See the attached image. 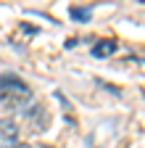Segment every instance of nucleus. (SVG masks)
<instances>
[{
    "instance_id": "2",
    "label": "nucleus",
    "mask_w": 145,
    "mask_h": 148,
    "mask_svg": "<svg viewBox=\"0 0 145 148\" xmlns=\"http://www.w3.org/2000/svg\"><path fill=\"white\" fill-rule=\"evenodd\" d=\"M19 145V124L13 119H0V148Z\"/></svg>"
},
{
    "instance_id": "3",
    "label": "nucleus",
    "mask_w": 145,
    "mask_h": 148,
    "mask_svg": "<svg viewBox=\"0 0 145 148\" xmlns=\"http://www.w3.org/2000/svg\"><path fill=\"white\" fill-rule=\"evenodd\" d=\"M114 53H116V42L114 40H100L93 48V56H95V58H108V56H114Z\"/></svg>"
},
{
    "instance_id": "4",
    "label": "nucleus",
    "mask_w": 145,
    "mask_h": 148,
    "mask_svg": "<svg viewBox=\"0 0 145 148\" xmlns=\"http://www.w3.org/2000/svg\"><path fill=\"white\" fill-rule=\"evenodd\" d=\"M71 16H74L77 21H87L90 18V8H71Z\"/></svg>"
},
{
    "instance_id": "6",
    "label": "nucleus",
    "mask_w": 145,
    "mask_h": 148,
    "mask_svg": "<svg viewBox=\"0 0 145 148\" xmlns=\"http://www.w3.org/2000/svg\"><path fill=\"white\" fill-rule=\"evenodd\" d=\"M37 148H53V145H37Z\"/></svg>"
},
{
    "instance_id": "1",
    "label": "nucleus",
    "mask_w": 145,
    "mask_h": 148,
    "mask_svg": "<svg viewBox=\"0 0 145 148\" xmlns=\"http://www.w3.org/2000/svg\"><path fill=\"white\" fill-rule=\"evenodd\" d=\"M29 95H32V90L21 77H16V74H0V108L3 111L24 106L29 101Z\"/></svg>"
},
{
    "instance_id": "5",
    "label": "nucleus",
    "mask_w": 145,
    "mask_h": 148,
    "mask_svg": "<svg viewBox=\"0 0 145 148\" xmlns=\"http://www.w3.org/2000/svg\"><path fill=\"white\" fill-rule=\"evenodd\" d=\"M16 148H32V145H24V143H19V145H16Z\"/></svg>"
}]
</instances>
